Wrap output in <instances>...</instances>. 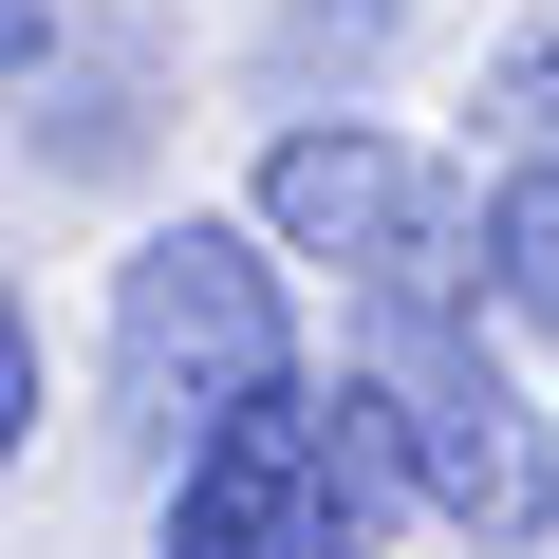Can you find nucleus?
<instances>
[{
  "label": "nucleus",
  "instance_id": "f257e3e1",
  "mask_svg": "<svg viewBox=\"0 0 559 559\" xmlns=\"http://www.w3.org/2000/svg\"><path fill=\"white\" fill-rule=\"evenodd\" d=\"M261 392H299V299H280V261L242 224H150L112 261V411H131V448L187 466Z\"/></svg>",
  "mask_w": 559,
  "mask_h": 559
},
{
  "label": "nucleus",
  "instance_id": "f03ea898",
  "mask_svg": "<svg viewBox=\"0 0 559 559\" xmlns=\"http://www.w3.org/2000/svg\"><path fill=\"white\" fill-rule=\"evenodd\" d=\"M261 242L280 261H336L373 318H466L485 299V205L411 150V131H280L261 150Z\"/></svg>",
  "mask_w": 559,
  "mask_h": 559
},
{
  "label": "nucleus",
  "instance_id": "7ed1b4c3",
  "mask_svg": "<svg viewBox=\"0 0 559 559\" xmlns=\"http://www.w3.org/2000/svg\"><path fill=\"white\" fill-rule=\"evenodd\" d=\"M373 448H392V485L448 522V540H485V559H522L540 522H559V448H540V411L485 373V336L466 318H373Z\"/></svg>",
  "mask_w": 559,
  "mask_h": 559
},
{
  "label": "nucleus",
  "instance_id": "20e7f679",
  "mask_svg": "<svg viewBox=\"0 0 559 559\" xmlns=\"http://www.w3.org/2000/svg\"><path fill=\"white\" fill-rule=\"evenodd\" d=\"M373 411L355 392H261L168 466V559H355L373 522Z\"/></svg>",
  "mask_w": 559,
  "mask_h": 559
},
{
  "label": "nucleus",
  "instance_id": "39448f33",
  "mask_svg": "<svg viewBox=\"0 0 559 559\" xmlns=\"http://www.w3.org/2000/svg\"><path fill=\"white\" fill-rule=\"evenodd\" d=\"M485 299H503L522 336H559V168H522V187L485 205Z\"/></svg>",
  "mask_w": 559,
  "mask_h": 559
},
{
  "label": "nucleus",
  "instance_id": "423d86ee",
  "mask_svg": "<svg viewBox=\"0 0 559 559\" xmlns=\"http://www.w3.org/2000/svg\"><path fill=\"white\" fill-rule=\"evenodd\" d=\"M485 131H503L522 168H559V38H503V57H485Z\"/></svg>",
  "mask_w": 559,
  "mask_h": 559
},
{
  "label": "nucleus",
  "instance_id": "0eeeda50",
  "mask_svg": "<svg viewBox=\"0 0 559 559\" xmlns=\"http://www.w3.org/2000/svg\"><path fill=\"white\" fill-rule=\"evenodd\" d=\"M392 38V0H299V20H280V75H318V57H373Z\"/></svg>",
  "mask_w": 559,
  "mask_h": 559
},
{
  "label": "nucleus",
  "instance_id": "6e6552de",
  "mask_svg": "<svg viewBox=\"0 0 559 559\" xmlns=\"http://www.w3.org/2000/svg\"><path fill=\"white\" fill-rule=\"evenodd\" d=\"M20 429H38V318L0 299V448H20Z\"/></svg>",
  "mask_w": 559,
  "mask_h": 559
},
{
  "label": "nucleus",
  "instance_id": "1a4fd4ad",
  "mask_svg": "<svg viewBox=\"0 0 559 559\" xmlns=\"http://www.w3.org/2000/svg\"><path fill=\"white\" fill-rule=\"evenodd\" d=\"M20 57H38V0H0V75H20Z\"/></svg>",
  "mask_w": 559,
  "mask_h": 559
}]
</instances>
